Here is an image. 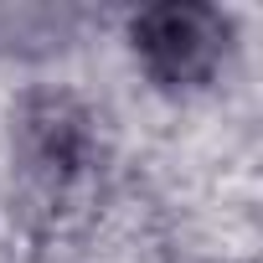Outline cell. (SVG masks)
Here are the masks:
<instances>
[{"mask_svg": "<svg viewBox=\"0 0 263 263\" xmlns=\"http://www.w3.org/2000/svg\"><path fill=\"white\" fill-rule=\"evenodd\" d=\"M129 36H135V52L150 67V78H160L165 88H196L222 67L232 21L206 6H155L135 16Z\"/></svg>", "mask_w": 263, "mask_h": 263, "instance_id": "cell-1", "label": "cell"}]
</instances>
